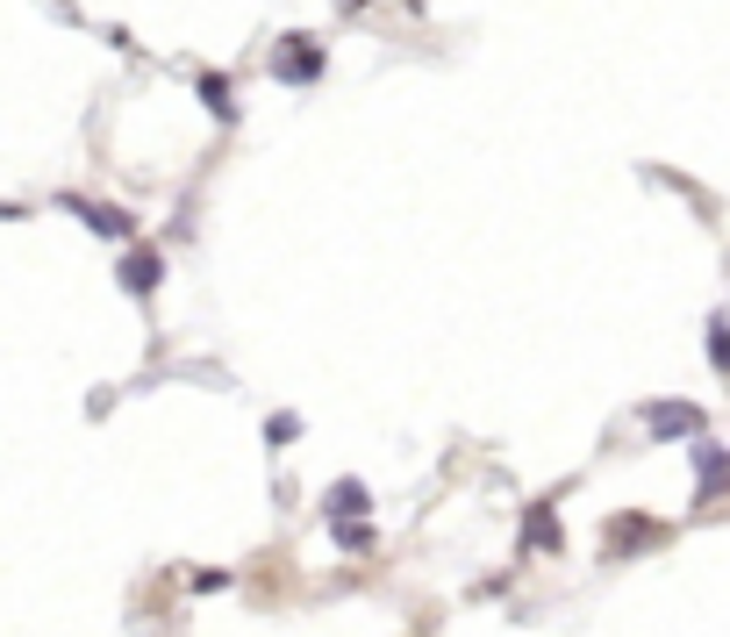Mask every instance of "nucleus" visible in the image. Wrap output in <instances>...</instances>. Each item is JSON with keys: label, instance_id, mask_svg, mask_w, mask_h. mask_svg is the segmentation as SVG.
Returning <instances> with one entry per match:
<instances>
[{"label": "nucleus", "instance_id": "nucleus-1", "mask_svg": "<svg viewBox=\"0 0 730 637\" xmlns=\"http://www.w3.org/2000/svg\"><path fill=\"white\" fill-rule=\"evenodd\" d=\"M645 430L652 437H702V415L680 409V401H652V409H645Z\"/></svg>", "mask_w": 730, "mask_h": 637}, {"label": "nucleus", "instance_id": "nucleus-2", "mask_svg": "<svg viewBox=\"0 0 730 637\" xmlns=\"http://www.w3.org/2000/svg\"><path fill=\"white\" fill-rule=\"evenodd\" d=\"M65 208L79 215L86 229H94V237H136V223L122 215V208H94V201H65Z\"/></svg>", "mask_w": 730, "mask_h": 637}, {"label": "nucleus", "instance_id": "nucleus-3", "mask_svg": "<svg viewBox=\"0 0 730 637\" xmlns=\"http://www.w3.org/2000/svg\"><path fill=\"white\" fill-rule=\"evenodd\" d=\"M158 273H165V259H158V251H129V259H122V287H129V293H151Z\"/></svg>", "mask_w": 730, "mask_h": 637}, {"label": "nucleus", "instance_id": "nucleus-4", "mask_svg": "<svg viewBox=\"0 0 730 637\" xmlns=\"http://www.w3.org/2000/svg\"><path fill=\"white\" fill-rule=\"evenodd\" d=\"M294 51L280 58V79H315V65H323V51H315V43H308V36H287Z\"/></svg>", "mask_w": 730, "mask_h": 637}, {"label": "nucleus", "instance_id": "nucleus-5", "mask_svg": "<svg viewBox=\"0 0 730 637\" xmlns=\"http://www.w3.org/2000/svg\"><path fill=\"white\" fill-rule=\"evenodd\" d=\"M523 545H530V551H559V523H552V509H544V501L530 509V523H523Z\"/></svg>", "mask_w": 730, "mask_h": 637}, {"label": "nucleus", "instance_id": "nucleus-6", "mask_svg": "<svg viewBox=\"0 0 730 637\" xmlns=\"http://www.w3.org/2000/svg\"><path fill=\"white\" fill-rule=\"evenodd\" d=\"M330 509H337V516H366L373 501H366V487H358V480H337V487H330Z\"/></svg>", "mask_w": 730, "mask_h": 637}, {"label": "nucleus", "instance_id": "nucleus-7", "mask_svg": "<svg viewBox=\"0 0 730 637\" xmlns=\"http://www.w3.org/2000/svg\"><path fill=\"white\" fill-rule=\"evenodd\" d=\"M201 101H208V115H222V122L237 115V101H230V79H222V72H208V79H201Z\"/></svg>", "mask_w": 730, "mask_h": 637}, {"label": "nucleus", "instance_id": "nucleus-8", "mask_svg": "<svg viewBox=\"0 0 730 637\" xmlns=\"http://www.w3.org/2000/svg\"><path fill=\"white\" fill-rule=\"evenodd\" d=\"M702 495H716V487H723V445H709V437H702Z\"/></svg>", "mask_w": 730, "mask_h": 637}]
</instances>
